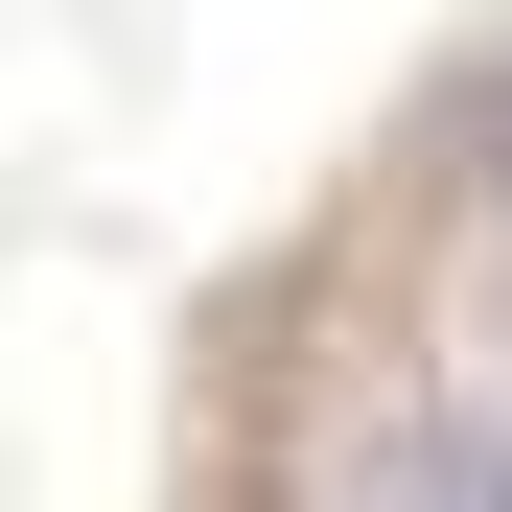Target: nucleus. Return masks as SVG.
<instances>
[{"mask_svg": "<svg viewBox=\"0 0 512 512\" xmlns=\"http://www.w3.org/2000/svg\"><path fill=\"white\" fill-rule=\"evenodd\" d=\"M489 210H512V70H489Z\"/></svg>", "mask_w": 512, "mask_h": 512, "instance_id": "nucleus-2", "label": "nucleus"}, {"mask_svg": "<svg viewBox=\"0 0 512 512\" xmlns=\"http://www.w3.org/2000/svg\"><path fill=\"white\" fill-rule=\"evenodd\" d=\"M373 512H512V419H396V443H373Z\"/></svg>", "mask_w": 512, "mask_h": 512, "instance_id": "nucleus-1", "label": "nucleus"}]
</instances>
